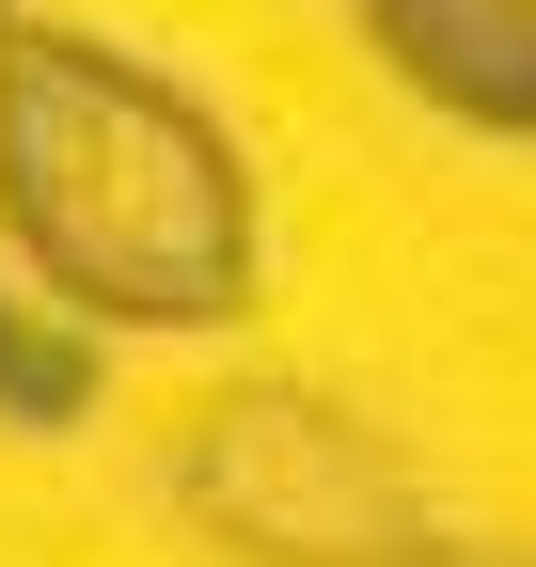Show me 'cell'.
Segmentation results:
<instances>
[{
	"label": "cell",
	"instance_id": "obj_1",
	"mask_svg": "<svg viewBox=\"0 0 536 567\" xmlns=\"http://www.w3.org/2000/svg\"><path fill=\"white\" fill-rule=\"evenodd\" d=\"M0 237L63 316L206 331L252 284V174L158 63L95 32H0Z\"/></svg>",
	"mask_w": 536,
	"mask_h": 567
},
{
	"label": "cell",
	"instance_id": "obj_3",
	"mask_svg": "<svg viewBox=\"0 0 536 567\" xmlns=\"http://www.w3.org/2000/svg\"><path fill=\"white\" fill-rule=\"evenodd\" d=\"M363 32L394 48L411 95L474 126H536V0H363Z\"/></svg>",
	"mask_w": 536,
	"mask_h": 567
},
{
	"label": "cell",
	"instance_id": "obj_2",
	"mask_svg": "<svg viewBox=\"0 0 536 567\" xmlns=\"http://www.w3.org/2000/svg\"><path fill=\"white\" fill-rule=\"evenodd\" d=\"M189 505H206L252 567H411L426 520L411 488L363 457V425H331L316 394H237L189 425Z\"/></svg>",
	"mask_w": 536,
	"mask_h": 567
}]
</instances>
